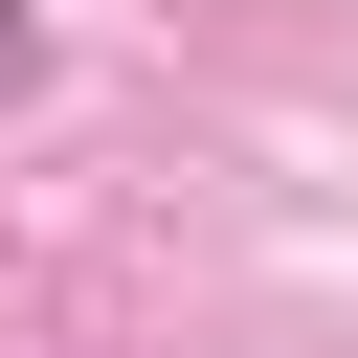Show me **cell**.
<instances>
[{"instance_id": "1", "label": "cell", "mask_w": 358, "mask_h": 358, "mask_svg": "<svg viewBox=\"0 0 358 358\" xmlns=\"http://www.w3.org/2000/svg\"><path fill=\"white\" fill-rule=\"evenodd\" d=\"M22 90H45V22H22V0H0V112H22Z\"/></svg>"}]
</instances>
